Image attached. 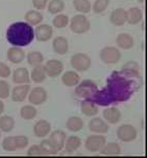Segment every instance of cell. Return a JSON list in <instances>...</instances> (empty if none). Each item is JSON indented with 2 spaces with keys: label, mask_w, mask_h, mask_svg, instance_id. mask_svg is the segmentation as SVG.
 Wrapping results in <instances>:
<instances>
[{
  "label": "cell",
  "mask_w": 147,
  "mask_h": 158,
  "mask_svg": "<svg viewBox=\"0 0 147 158\" xmlns=\"http://www.w3.org/2000/svg\"><path fill=\"white\" fill-rule=\"evenodd\" d=\"M142 77L138 63L130 61L124 64L121 70H115L109 74L106 85L98 89L92 100L97 106H109L129 100L142 86Z\"/></svg>",
  "instance_id": "obj_1"
},
{
  "label": "cell",
  "mask_w": 147,
  "mask_h": 158,
  "mask_svg": "<svg viewBox=\"0 0 147 158\" xmlns=\"http://www.w3.org/2000/svg\"><path fill=\"white\" fill-rule=\"evenodd\" d=\"M6 40L14 46H27L34 39V29L26 22H15L10 24L6 31Z\"/></svg>",
  "instance_id": "obj_2"
},
{
  "label": "cell",
  "mask_w": 147,
  "mask_h": 158,
  "mask_svg": "<svg viewBox=\"0 0 147 158\" xmlns=\"http://www.w3.org/2000/svg\"><path fill=\"white\" fill-rule=\"evenodd\" d=\"M98 91V87L95 82L91 80H84L78 83L75 88V94L84 100H92V98Z\"/></svg>",
  "instance_id": "obj_3"
},
{
  "label": "cell",
  "mask_w": 147,
  "mask_h": 158,
  "mask_svg": "<svg viewBox=\"0 0 147 158\" xmlns=\"http://www.w3.org/2000/svg\"><path fill=\"white\" fill-rule=\"evenodd\" d=\"M91 27V23L89 19L85 15L79 14L72 17L70 20V29L74 34H85Z\"/></svg>",
  "instance_id": "obj_4"
},
{
  "label": "cell",
  "mask_w": 147,
  "mask_h": 158,
  "mask_svg": "<svg viewBox=\"0 0 147 158\" xmlns=\"http://www.w3.org/2000/svg\"><path fill=\"white\" fill-rule=\"evenodd\" d=\"M71 66L76 71H87L91 67V58L84 52L74 53L71 57Z\"/></svg>",
  "instance_id": "obj_5"
},
{
  "label": "cell",
  "mask_w": 147,
  "mask_h": 158,
  "mask_svg": "<svg viewBox=\"0 0 147 158\" xmlns=\"http://www.w3.org/2000/svg\"><path fill=\"white\" fill-rule=\"evenodd\" d=\"M100 60L105 64H116L121 59V52L117 47L105 46L99 52Z\"/></svg>",
  "instance_id": "obj_6"
},
{
  "label": "cell",
  "mask_w": 147,
  "mask_h": 158,
  "mask_svg": "<svg viewBox=\"0 0 147 158\" xmlns=\"http://www.w3.org/2000/svg\"><path fill=\"white\" fill-rule=\"evenodd\" d=\"M117 137L123 143H132L138 137V131L132 125H121L117 129Z\"/></svg>",
  "instance_id": "obj_7"
},
{
  "label": "cell",
  "mask_w": 147,
  "mask_h": 158,
  "mask_svg": "<svg viewBox=\"0 0 147 158\" xmlns=\"http://www.w3.org/2000/svg\"><path fill=\"white\" fill-rule=\"evenodd\" d=\"M106 139L102 134H93L88 136L85 141V148L87 151L95 153L99 152L101 148L105 144Z\"/></svg>",
  "instance_id": "obj_8"
},
{
  "label": "cell",
  "mask_w": 147,
  "mask_h": 158,
  "mask_svg": "<svg viewBox=\"0 0 147 158\" xmlns=\"http://www.w3.org/2000/svg\"><path fill=\"white\" fill-rule=\"evenodd\" d=\"M48 94L47 91L43 87H34L31 90H29L28 93V101L31 105L40 106L43 103L47 101Z\"/></svg>",
  "instance_id": "obj_9"
},
{
  "label": "cell",
  "mask_w": 147,
  "mask_h": 158,
  "mask_svg": "<svg viewBox=\"0 0 147 158\" xmlns=\"http://www.w3.org/2000/svg\"><path fill=\"white\" fill-rule=\"evenodd\" d=\"M44 69L47 77H58V76L62 74V72L64 70V64L62 61L52 59V60L47 61L46 64L44 65Z\"/></svg>",
  "instance_id": "obj_10"
},
{
  "label": "cell",
  "mask_w": 147,
  "mask_h": 158,
  "mask_svg": "<svg viewBox=\"0 0 147 158\" xmlns=\"http://www.w3.org/2000/svg\"><path fill=\"white\" fill-rule=\"evenodd\" d=\"M53 28L51 25L48 24H39L34 31V36L36 39L40 42H46L49 41L52 38Z\"/></svg>",
  "instance_id": "obj_11"
},
{
  "label": "cell",
  "mask_w": 147,
  "mask_h": 158,
  "mask_svg": "<svg viewBox=\"0 0 147 158\" xmlns=\"http://www.w3.org/2000/svg\"><path fill=\"white\" fill-rule=\"evenodd\" d=\"M89 129L91 132L97 134H105L109 131V125L101 117H93L89 123Z\"/></svg>",
  "instance_id": "obj_12"
},
{
  "label": "cell",
  "mask_w": 147,
  "mask_h": 158,
  "mask_svg": "<svg viewBox=\"0 0 147 158\" xmlns=\"http://www.w3.org/2000/svg\"><path fill=\"white\" fill-rule=\"evenodd\" d=\"M51 132V125L45 119H40L34 126V134L39 138H44Z\"/></svg>",
  "instance_id": "obj_13"
},
{
  "label": "cell",
  "mask_w": 147,
  "mask_h": 158,
  "mask_svg": "<svg viewBox=\"0 0 147 158\" xmlns=\"http://www.w3.org/2000/svg\"><path fill=\"white\" fill-rule=\"evenodd\" d=\"M29 90H30V85L29 84H20L14 87L12 90V100L14 102H23L27 98Z\"/></svg>",
  "instance_id": "obj_14"
},
{
  "label": "cell",
  "mask_w": 147,
  "mask_h": 158,
  "mask_svg": "<svg viewBox=\"0 0 147 158\" xmlns=\"http://www.w3.org/2000/svg\"><path fill=\"white\" fill-rule=\"evenodd\" d=\"M66 138H67V136L64 131L55 130V131H53L52 133L50 132L49 138L48 139H49L50 143L53 144V147H54L58 151H61V150L64 148V146H65Z\"/></svg>",
  "instance_id": "obj_15"
},
{
  "label": "cell",
  "mask_w": 147,
  "mask_h": 158,
  "mask_svg": "<svg viewBox=\"0 0 147 158\" xmlns=\"http://www.w3.org/2000/svg\"><path fill=\"white\" fill-rule=\"evenodd\" d=\"M13 82L15 84H29V81H30V73L27 70V68L25 67H19L17 69H15L14 72H13L12 76Z\"/></svg>",
  "instance_id": "obj_16"
},
{
  "label": "cell",
  "mask_w": 147,
  "mask_h": 158,
  "mask_svg": "<svg viewBox=\"0 0 147 158\" xmlns=\"http://www.w3.org/2000/svg\"><path fill=\"white\" fill-rule=\"evenodd\" d=\"M6 57L10 62L14 64H19L23 62L24 59H25V52H24V50L21 47L13 46L7 49Z\"/></svg>",
  "instance_id": "obj_17"
},
{
  "label": "cell",
  "mask_w": 147,
  "mask_h": 158,
  "mask_svg": "<svg viewBox=\"0 0 147 158\" xmlns=\"http://www.w3.org/2000/svg\"><path fill=\"white\" fill-rule=\"evenodd\" d=\"M103 119L109 124H118L121 119V112L116 107H111V108H106L102 112Z\"/></svg>",
  "instance_id": "obj_18"
},
{
  "label": "cell",
  "mask_w": 147,
  "mask_h": 158,
  "mask_svg": "<svg viewBox=\"0 0 147 158\" xmlns=\"http://www.w3.org/2000/svg\"><path fill=\"white\" fill-rule=\"evenodd\" d=\"M52 47L53 50L58 53V55H66L69 49V42L65 37L58 36L52 41Z\"/></svg>",
  "instance_id": "obj_19"
},
{
  "label": "cell",
  "mask_w": 147,
  "mask_h": 158,
  "mask_svg": "<svg viewBox=\"0 0 147 158\" xmlns=\"http://www.w3.org/2000/svg\"><path fill=\"white\" fill-rule=\"evenodd\" d=\"M109 21L115 26H122L126 22V10L124 9H116L111 13V17H109Z\"/></svg>",
  "instance_id": "obj_20"
},
{
  "label": "cell",
  "mask_w": 147,
  "mask_h": 158,
  "mask_svg": "<svg viewBox=\"0 0 147 158\" xmlns=\"http://www.w3.org/2000/svg\"><path fill=\"white\" fill-rule=\"evenodd\" d=\"M116 44L121 49H130L135 44V41L129 34L121 33L116 37Z\"/></svg>",
  "instance_id": "obj_21"
},
{
  "label": "cell",
  "mask_w": 147,
  "mask_h": 158,
  "mask_svg": "<svg viewBox=\"0 0 147 158\" xmlns=\"http://www.w3.org/2000/svg\"><path fill=\"white\" fill-rule=\"evenodd\" d=\"M79 81H81L79 74L77 73L76 71H73V70H68V71L64 72V74L62 76L63 84L67 87L76 86L79 83Z\"/></svg>",
  "instance_id": "obj_22"
},
{
  "label": "cell",
  "mask_w": 147,
  "mask_h": 158,
  "mask_svg": "<svg viewBox=\"0 0 147 158\" xmlns=\"http://www.w3.org/2000/svg\"><path fill=\"white\" fill-rule=\"evenodd\" d=\"M81 109L82 114L85 115V116L89 117H93L95 115L98 114V107L97 105L91 100H84L81 104Z\"/></svg>",
  "instance_id": "obj_23"
},
{
  "label": "cell",
  "mask_w": 147,
  "mask_h": 158,
  "mask_svg": "<svg viewBox=\"0 0 147 158\" xmlns=\"http://www.w3.org/2000/svg\"><path fill=\"white\" fill-rule=\"evenodd\" d=\"M143 18V12L139 7H130L126 12V22L132 24H138L142 21Z\"/></svg>",
  "instance_id": "obj_24"
},
{
  "label": "cell",
  "mask_w": 147,
  "mask_h": 158,
  "mask_svg": "<svg viewBox=\"0 0 147 158\" xmlns=\"http://www.w3.org/2000/svg\"><path fill=\"white\" fill-rule=\"evenodd\" d=\"M99 152L105 156H118L121 154V148L117 143H105Z\"/></svg>",
  "instance_id": "obj_25"
},
{
  "label": "cell",
  "mask_w": 147,
  "mask_h": 158,
  "mask_svg": "<svg viewBox=\"0 0 147 158\" xmlns=\"http://www.w3.org/2000/svg\"><path fill=\"white\" fill-rule=\"evenodd\" d=\"M46 77H47V74H46V72H45L44 65L34 66L30 72V80L33 82L37 83V84L43 83L46 80Z\"/></svg>",
  "instance_id": "obj_26"
},
{
  "label": "cell",
  "mask_w": 147,
  "mask_h": 158,
  "mask_svg": "<svg viewBox=\"0 0 147 158\" xmlns=\"http://www.w3.org/2000/svg\"><path fill=\"white\" fill-rule=\"evenodd\" d=\"M81 146V139L75 135H71L68 138H66L64 148H65L67 153H73Z\"/></svg>",
  "instance_id": "obj_27"
},
{
  "label": "cell",
  "mask_w": 147,
  "mask_h": 158,
  "mask_svg": "<svg viewBox=\"0 0 147 158\" xmlns=\"http://www.w3.org/2000/svg\"><path fill=\"white\" fill-rule=\"evenodd\" d=\"M66 128L71 132H78L84 128V120L78 116H71L67 119Z\"/></svg>",
  "instance_id": "obj_28"
},
{
  "label": "cell",
  "mask_w": 147,
  "mask_h": 158,
  "mask_svg": "<svg viewBox=\"0 0 147 158\" xmlns=\"http://www.w3.org/2000/svg\"><path fill=\"white\" fill-rule=\"evenodd\" d=\"M15 119L9 115H0V131L9 133L15 128Z\"/></svg>",
  "instance_id": "obj_29"
},
{
  "label": "cell",
  "mask_w": 147,
  "mask_h": 158,
  "mask_svg": "<svg viewBox=\"0 0 147 158\" xmlns=\"http://www.w3.org/2000/svg\"><path fill=\"white\" fill-rule=\"evenodd\" d=\"M24 18H25L26 23L30 24V25H39L43 21V15L39 10H28L25 14V16H24Z\"/></svg>",
  "instance_id": "obj_30"
},
{
  "label": "cell",
  "mask_w": 147,
  "mask_h": 158,
  "mask_svg": "<svg viewBox=\"0 0 147 158\" xmlns=\"http://www.w3.org/2000/svg\"><path fill=\"white\" fill-rule=\"evenodd\" d=\"M43 61H44V56L41 52H38V50H33V52H28L27 55V62L30 66H38V65H42Z\"/></svg>",
  "instance_id": "obj_31"
},
{
  "label": "cell",
  "mask_w": 147,
  "mask_h": 158,
  "mask_svg": "<svg viewBox=\"0 0 147 158\" xmlns=\"http://www.w3.org/2000/svg\"><path fill=\"white\" fill-rule=\"evenodd\" d=\"M38 114L36 107H34L33 105H25L21 108L20 110V116L25 120H31Z\"/></svg>",
  "instance_id": "obj_32"
},
{
  "label": "cell",
  "mask_w": 147,
  "mask_h": 158,
  "mask_svg": "<svg viewBox=\"0 0 147 158\" xmlns=\"http://www.w3.org/2000/svg\"><path fill=\"white\" fill-rule=\"evenodd\" d=\"M48 12L52 15H58L62 13L65 9V2L64 0H51L48 3Z\"/></svg>",
  "instance_id": "obj_33"
},
{
  "label": "cell",
  "mask_w": 147,
  "mask_h": 158,
  "mask_svg": "<svg viewBox=\"0 0 147 158\" xmlns=\"http://www.w3.org/2000/svg\"><path fill=\"white\" fill-rule=\"evenodd\" d=\"M73 6L81 14H88L92 10V5L89 0H73Z\"/></svg>",
  "instance_id": "obj_34"
},
{
  "label": "cell",
  "mask_w": 147,
  "mask_h": 158,
  "mask_svg": "<svg viewBox=\"0 0 147 158\" xmlns=\"http://www.w3.org/2000/svg\"><path fill=\"white\" fill-rule=\"evenodd\" d=\"M68 23H69L68 16L64 14H58L52 20L53 26L57 28H65L68 25Z\"/></svg>",
  "instance_id": "obj_35"
},
{
  "label": "cell",
  "mask_w": 147,
  "mask_h": 158,
  "mask_svg": "<svg viewBox=\"0 0 147 158\" xmlns=\"http://www.w3.org/2000/svg\"><path fill=\"white\" fill-rule=\"evenodd\" d=\"M2 149L6 152H15L17 149L15 136H7L2 141Z\"/></svg>",
  "instance_id": "obj_36"
},
{
  "label": "cell",
  "mask_w": 147,
  "mask_h": 158,
  "mask_svg": "<svg viewBox=\"0 0 147 158\" xmlns=\"http://www.w3.org/2000/svg\"><path fill=\"white\" fill-rule=\"evenodd\" d=\"M40 146L42 147L43 151H44L45 155H57L58 150L53 147V144L50 143L49 139H44L40 143Z\"/></svg>",
  "instance_id": "obj_37"
},
{
  "label": "cell",
  "mask_w": 147,
  "mask_h": 158,
  "mask_svg": "<svg viewBox=\"0 0 147 158\" xmlns=\"http://www.w3.org/2000/svg\"><path fill=\"white\" fill-rule=\"evenodd\" d=\"M109 4V0H95L94 4L92 6V10L96 14H101L108 9Z\"/></svg>",
  "instance_id": "obj_38"
},
{
  "label": "cell",
  "mask_w": 147,
  "mask_h": 158,
  "mask_svg": "<svg viewBox=\"0 0 147 158\" xmlns=\"http://www.w3.org/2000/svg\"><path fill=\"white\" fill-rule=\"evenodd\" d=\"M10 94V88L9 83L3 80H0V100H5Z\"/></svg>",
  "instance_id": "obj_39"
},
{
  "label": "cell",
  "mask_w": 147,
  "mask_h": 158,
  "mask_svg": "<svg viewBox=\"0 0 147 158\" xmlns=\"http://www.w3.org/2000/svg\"><path fill=\"white\" fill-rule=\"evenodd\" d=\"M27 155L28 156H44L45 153L40 144H34L28 149Z\"/></svg>",
  "instance_id": "obj_40"
},
{
  "label": "cell",
  "mask_w": 147,
  "mask_h": 158,
  "mask_svg": "<svg viewBox=\"0 0 147 158\" xmlns=\"http://www.w3.org/2000/svg\"><path fill=\"white\" fill-rule=\"evenodd\" d=\"M16 139V144H17V149H25L28 146V138L25 135H17L15 136Z\"/></svg>",
  "instance_id": "obj_41"
},
{
  "label": "cell",
  "mask_w": 147,
  "mask_h": 158,
  "mask_svg": "<svg viewBox=\"0 0 147 158\" xmlns=\"http://www.w3.org/2000/svg\"><path fill=\"white\" fill-rule=\"evenodd\" d=\"M10 76V68L3 62H0V77H9Z\"/></svg>",
  "instance_id": "obj_42"
},
{
  "label": "cell",
  "mask_w": 147,
  "mask_h": 158,
  "mask_svg": "<svg viewBox=\"0 0 147 158\" xmlns=\"http://www.w3.org/2000/svg\"><path fill=\"white\" fill-rule=\"evenodd\" d=\"M48 3V0H33V5L37 10H44Z\"/></svg>",
  "instance_id": "obj_43"
},
{
  "label": "cell",
  "mask_w": 147,
  "mask_h": 158,
  "mask_svg": "<svg viewBox=\"0 0 147 158\" xmlns=\"http://www.w3.org/2000/svg\"><path fill=\"white\" fill-rule=\"evenodd\" d=\"M3 111H4V103L0 100V115H2Z\"/></svg>",
  "instance_id": "obj_44"
},
{
  "label": "cell",
  "mask_w": 147,
  "mask_h": 158,
  "mask_svg": "<svg viewBox=\"0 0 147 158\" xmlns=\"http://www.w3.org/2000/svg\"><path fill=\"white\" fill-rule=\"evenodd\" d=\"M0 138H1V131H0Z\"/></svg>",
  "instance_id": "obj_45"
},
{
  "label": "cell",
  "mask_w": 147,
  "mask_h": 158,
  "mask_svg": "<svg viewBox=\"0 0 147 158\" xmlns=\"http://www.w3.org/2000/svg\"><path fill=\"white\" fill-rule=\"evenodd\" d=\"M139 1H140V2H143V0H139Z\"/></svg>",
  "instance_id": "obj_46"
}]
</instances>
